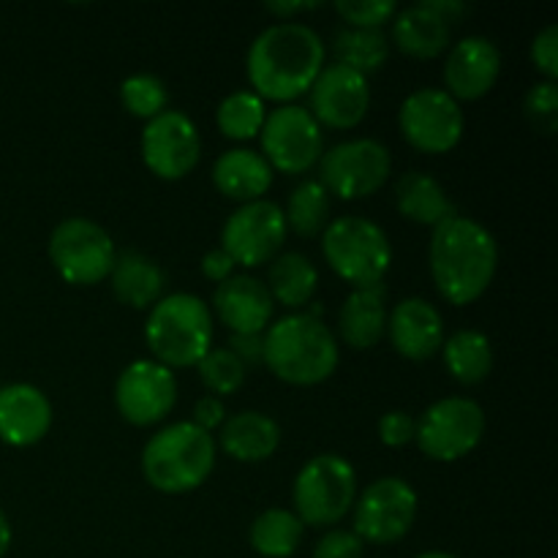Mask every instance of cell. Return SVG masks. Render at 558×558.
Wrapping results in <instances>:
<instances>
[{
  "label": "cell",
  "instance_id": "1",
  "mask_svg": "<svg viewBox=\"0 0 558 558\" xmlns=\"http://www.w3.org/2000/svg\"><path fill=\"white\" fill-rule=\"evenodd\" d=\"M327 49L319 33L305 22H276L265 27L245 54L251 90L262 101L292 104L308 96L311 85L325 69Z\"/></svg>",
  "mask_w": 558,
  "mask_h": 558
},
{
  "label": "cell",
  "instance_id": "2",
  "mask_svg": "<svg viewBox=\"0 0 558 558\" xmlns=\"http://www.w3.org/2000/svg\"><path fill=\"white\" fill-rule=\"evenodd\" d=\"M428 265L434 287L447 303L472 305L494 283L499 243L488 227L458 213L430 234Z\"/></svg>",
  "mask_w": 558,
  "mask_h": 558
},
{
  "label": "cell",
  "instance_id": "3",
  "mask_svg": "<svg viewBox=\"0 0 558 558\" xmlns=\"http://www.w3.org/2000/svg\"><path fill=\"white\" fill-rule=\"evenodd\" d=\"M341 363L336 332L308 311L272 319L265 330V365L276 379L292 387H314L330 379Z\"/></svg>",
  "mask_w": 558,
  "mask_h": 558
},
{
  "label": "cell",
  "instance_id": "4",
  "mask_svg": "<svg viewBox=\"0 0 558 558\" xmlns=\"http://www.w3.org/2000/svg\"><path fill=\"white\" fill-rule=\"evenodd\" d=\"M216 456V436L196 428L191 420H180L147 439L142 450V474L158 494L183 496L210 480Z\"/></svg>",
  "mask_w": 558,
  "mask_h": 558
},
{
  "label": "cell",
  "instance_id": "5",
  "mask_svg": "<svg viewBox=\"0 0 558 558\" xmlns=\"http://www.w3.org/2000/svg\"><path fill=\"white\" fill-rule=\"evenodd\" d=\"M145 343L169 371L196 368L213 349L210 305L191 292L163 294L147 314Z\"/></svg>",
  "mask_w": 558,
  "mask_h": 558
},
{
  "label": "cell",
  "instance_id": "6",
  "mask_svg": "<svg viewBox=\"0 0 558 558\" xmlns=\"http://www.w3.org/2000/svg\"><path fill=\"white\" fill-rule=\"evenodd\" d=\"M327 267L352 289L376 287L392 267V245L385 229L363 216L332 218L322 232Z\"/></svg>",
  "mask_w": 558,
  "mask_h": 558
},
{
  "label": "cell",
  "instance_id": "7",
  "mask_svg": "<svg viewBox=\"0 0 558 558\" xmlns=\"http://www.w3.org/2000/svg\"><path fill=\"white\" fill-rule=\"evenodd\" d=\"M357 472L336 452L314 456L294 477V515L305 529H336L357 499Z\"/></svg>",
  "mask_w": 558,
  "mask_h": 558
},
{
  "label": "cell",
  "instance_id": "8",
  "mask_svg": "<svg viewBox=\"0 0 558 558\" xmlns=\"http://www.w3.org/2000/svg\"><path fill=\"white\" fill-rule=\"evenodd\" d=\"M47 254L58 276L74 287H96L112 272L118 248L101 223L71 216L52 229Z\"/></svg>",
  "mask_w": 558,
  "mask_h": 558
},
{
  "label": "cell",
  "instance_id": "9",
  "mask_svg": "<svg viewBox=\"0 0 558 558\" xmlns=\"http://www.w3.org/2000/svg\"><path fill=\"white\" fill-rule=\"evenodd\" d=\"M485 412L477 401L463 396L441 398L417 417L420 452L436 463H456L480 447L485 436Z\"/></svg>",
  "mask_w": 558,
  "mask_h": 558
},
{
  "label": "cell",
  "instance_id": "10",
  "mask_svg": "<svg viewBox=\"0 0 558 558\" xmlns=\"http://www.w3.org/2000/svg\"><path fill=\"white\" fill-rule=\"evenodd\" d=\"M392 174V156L379 140H347L332 145L319 158V183L343 202L368 199L385 189Z\"/></svg>",
  "mask_w": 558,
  "mask_h": 558
},
{
  "label": "cell",
  "instance_id": "11",
  "mask_svg": "<svg viewBox=\"0 0 558 558\" xmlns=\"http://www.w3.org/2000/svg\"><path fill=\"white\" fill-rule=\"evenodd\" d=\"M398 129L414 150L445 156L461 145L466 118L450 93L441 87H420L403 98L398 109Z\"/></svg>",
  "mask_w": 558,
  "mask_h": 558
},
{
  "label": "cell",
  "instance_id": "12",
  "mask_svg": "<svg viewBox=\"0 0 558 558\" xmlns=\"http://www.w3.org/2000/svg\"><path fill=\"white\" fill-rule=\"evenodd\" d=\"M262 156L272 172L305 174L319 163L325 153V134L314 114L298 104H281L267 112L259 131Z\"/></svg>",
  "mask_w": 558,
  "mask_h": 558
},
{
  "label": "cell",
  "instance_id": "13",
  "mask_svg": "<svg viewBox=\"0 0 558 558\" xmlns=\"http://www.w3.org/2000/svg\"><path fill=\"white\" fill-rule=\"evenodd\" d=\"M417 490L401 477H379L354 499V529L363 543L396 545L417 521Z\"/></svg>",
  "mask_w": 558,
  "mask_h": 558
},
{
  "label": "cell",
  "instance_id": "14",
  "mask_svg": "<svg viewBox=\"0 0 558 558\" xmlns=\"http://www.w3.org/2000/svg\"><path fill=\"white\" fill-rule=\"evenodd\" d=\"M287 234L283 207L270 199H256L240 205L223 221L221 248L232 256L234 265L262 267L281 254Z\"/></svg>",
  "mask_w": 558,
  "mask_h": 558
},
{
  "label": "cell",
  "instance_id": "15",
  "mask_svg": "<svg viewBox=\"0 0 558 558\" xmlns=\"http://www.w3.org/2000/svg\"><path fill=\"white\" fill-rule=\"evenodd\" d=\"M178 403L174 371L156 360H134L114 381V407L134 428L163 423Z\"/></svg>",
  "mask_w": 558,
  "mask_h": 558
},
{
  "label": "cell",
  "instance_id": "16",
  "mask_svg": "<svg viewBox=\"0 0 558 558\" xmlns=\"http://www.w3.org/2000/svg\"><path fill=\"white\" fill-rule=\"evenodd\" d=\"M202 158V136L194 120L178 109H167L142 131V161L158 180H183Z\"/></svg>",
  "mask_w": 558,
  "mask_h": 558
},
{
  "label": "cell",
  "instance_id": "17",
  "mask_svg": "<svg viewBox=\"0 0 558 558\" xmlns=\"http://www.w3.org/2000/svg\"><path fill=\"white\" fill-rule=\"evenodd\" d=\"M308 101V112L314 114L322 129H357L371 109L368 76L357 74L341 63L325 65L311 85Z\"/></svg>",
  "mask_w": 558,
  "mask_h": 558
},
{
  "label": "cell",
  "instance_id": "18",
  "mask_svg": "<svg viewBox=\"0 0 558 558\" xmlns=\"http://www.w3.org/2000/svg\"><path fill=\"white\" fill-rule=\"evenodd\" d=\"M501 74V52L490 38L485 36H466L447 49L445 69V87L458 104L461 101H480L496 87Z\"/></svg>",
  "mask_w": 558,
  "mask_h": 558
},
{
  "label": "cell",
  "instance_id": "19",
  "mask_svg": "<svg viewBox=\"0 0 558 558\" xmlns=\"http://www.w3.org/2000/svg\"><path fill=\"white\" fill-rule=\"evenodd\" d=\"M387 338L401 357L423 363L445 347V319L428 300L407 298L387 314Z\"/></svg>",
  "mask_w": 558,
  "mask_h": 558
},
{
  "label": "cell",
  "instance_id": "20",
  "mask_svg": "<svg viewBox=\"0 0 558 558\" xmlns=\"http://www.w3.org/2000/svg\"><path fill=\"white\" fill-rule=\"evenodd\" d=\"M52 401L27 381L0 387V441L16 450L38 445L52 428Z\"/></svg>",
  "mask_w": 558,
  "mask_h": 558
},
{
  "label": "cell",
  "instance_id": "21",
  "mask_svg": "<svg viewBox=\"0 0 558 558\" xmlns=\"http://www.w3.org/2000/svg\"><path fill=\"white\" fill-rule=\"evenodd\" d=\"M213 311L229 332H265L276 316V303L259 278L232 276L216 287Z\"/></svg>",
  "mask_w": 558,
  "mask_h": 558
},
{
  "label": "cell",
  "instance_id": "22",
  "mask_svg": "<svg viewBox=\"0 0 558 558\" xmlns=\"http://www.w3.org/2000/svg\"><path fill=\"white\" fill-rule=\"evenodd\" d=\"M387 287L352 289L338 311V336L349 349H374L387 336Z\"/></svg>",
  "mask_w": 558,
  "mask_h": 558
},
{
  "label": "cell",
  "instance_id": "23",
  "mask_svg": "<svg viewBox=\"0 0 558 558\" xmlns=\"http://www.w3.org/2000/svg\"><path fill=\"white\" fill-rule=\"evenodd\" d=\"M272 174L276 172L265 161V156L248 150V147H232L213 163V185L218 189V194L238 205L265 199L272 185Z\"/></svg>",
  "mask_w": 558,
  "mask_h": 558
},
{
  "label": "cell",
  "instance_id": "24",
  "mask_svg": "<svg viewBox=\"0 0 558 558\" xmlns=\"http://www.w3.org/2000/svg\"><path fill=\"white\" fill-rule=\"evenodd\" d=\"M452 25L436 14L428 0L398 9L392 20V44L414 60H434L450 49Z\"/></svg>",
  "mask_w": 558,
  "mask_h": 558
},
{
  "label": "cell",
  "instance_id": "25",
  "mask_svg": "<svg viewBox=\"0 0 558 558\" xmlns=\"http://www.w3.org/2000/svg\"><path fill=\"white\" fill-rule=\"evenodd\" d=\"M216 447L240 463H265L281 447V425L270 414L245 409L227 417L218 430Z\"/></svg>",
  "mask_w": 558,
  "mask_h": 558
},
{
  "label": "cell",
  "instance_id": "26",
  "mask_svg": "<svg viewBox=\"0 0 558 558\" xmlns=\"http://www.w3.org/2000/svg\"><path fill=\"white\" fill-rule=\"evenodd\" d=\"M112 294L134 311H150L167 289V272L153 256L142 251H118L112 272H109Z\"/></svg>",
  "mask_w": 558,
  "mask_h": 558
},
{
  "label": "cell",
  "instance_id": "27",
  "mask_svg": "<svg viewBox=\"0 0 558 558\" xmlns=\"http://www.w3.org/2000/svg\"><path fill=\"white\" fill-rule=\"evenodd\" d=\"M396 207L407 221L417 223V227L436 229L439 223L450 221L458 216L456 202L445 191V185L428 172H407L398 178L396 183Z\"/></svg>",
  "mask_w": 558,
  "mask_h": 558
},
{
  "label": "cell",
  "instance_id": "28",
  "mask_svg": "<svg viewBox=\"0 0 558 558\" xmlns=\"http://www.w3.org/2000/svg\"><path fill=\"white\" fill-rule=\"evenodd\" d=\"M265 287L272 303L298 314L305 305L314 303L316 289H319V270L305 254L287 251L270 262V276H267Z\"/></svg>",
  "mask_w": 558,
  "mask_h": 558
},
{
  "label": "cell",
  "instance_id": "29",
  "mask_svg": "<svg viewBox=\"0 0 558 558\" xmlns=\"http://www.w3.org/2000/svg\"><path fill=\"white\" fill-rule=\"evenodd\" d=\"M445 368L458 385L474 387L494 371V343L480 330H458L441 347Z\"/></svg>",
  "mask_w": 558,
  "mask_h": 558
},
{
  "label": "cell",
  "instance_id": "30",
  "mask_svg": "<svg viewBox=\"0 0 558 558\" xmlns=\"http://www.w3.org/2000/svg\"><path fill=\"white\" fill-rule=\"evenodd\" d=\"M332 202L330 194L325 191V185L319 180H303L298 183V189L289 194L287 207H283V218H287V229L292 234L303 240L322 238V232L327 229L330 218Z\"/></svg>",
  "mask_w": 558,
  "mask_h": 558
},
{
  "label": "cell",
  "instance_id": "31",
  "mask_svg": "<svg viewBox=\"0 0 558 558\" xmlns=\"http://www.w3.org/2000/svg\"><path fill=\"white\" fill-rule=\"evenodd\" d=\"M305 526L292 510L272 507L265 510L251 526V548L262 558H289L298 554Z\"/></svg>",
  "mask_w": 558,
  "mask_h": 558
},
{
  "label": "cell",
  "instance_id": "32",
  "mask_svg": "<svg viewBox=\"0 0 558 558\" xmlns=\"http://www.w3.org/2000/svg\"><path fill=\"white\" fill-rule=\"evenodd\" d=\"M332 58L336 63L368 76L379 71L390 58V38L385 31H357V27H343L332 38Z\"/></svg>",
  "mask_w": 558,
  "mask_h": 558
},
{
  "label": "cell",
  "instance_id": "33",
  "mask_svg": "<svg viewBox=\"0 0 558 558\" xmlns=\"http://www.w3.org/2000/svg\"><path fill=\"white\" fill-rule=\"evenodd\" d=\"M267 118V101H262L254 90H234L218 104L216 123L227 140L251 142L259 136Z\"/></svg>",
  "mask_w": 558,
  "mask_h": 558
},
{
  "label": "cell",
  "instance_id": "34",
  "mask_svg": "<svg viewBox=\"0 0 558 558\" xmlns=\"http://www.w3.org/2000/svg\"><path fill=\"white\" fill-rule=\"evenodd\" d=\"M120 101L125 112L150 123L161 112H167L169 90L167 82L156 74H131L120 82Z\"/></svg>",
  "mask_w": 558,
  "mask_h": 558
},
{
  "label": "cell",
  "instance_id": "35",
  "mask_svg": "<svg viewBox=\"0 0 558 558\" xmlns=\"http://www.w3.org/2000/svg\"><path fill=\"white\" fill-rule=\"evenodd\" d=\"M196 371H199L202 385H205L207 390H210V396H216V398L234 396V392L243 387L245 374H248V371H245V365L240 363V360L234 357L227 347L210 349V352L199 360Z\"/></svg>",
  "mask_w": 558,
  "mask_h": 558
},
{
  "label": "cell",
  "instance_id": "36",
  "mask_svg": "<svg viewBox=\"0 0 558 558\" xmlns=\"http://www.w3.org/2000/svg\"><path fill=\"white\" fill-rule=\"evenodd\" d=\"M332 9L347 22V27L357 31H381L398 14L396 0H338Z\"/></svg>",
  "mask_w": 558,
  "mask_h": 558
},
{
  "label": "cell",
  "instance_id": "37",
  "mask_svg": "<svg viewBox=\"0 0 558 558\" xmlns=\"http://www.w3.org/2000/svg\"><path fill=\"white\" fill-rule=\"evenodd\" d=\"M523 114L532 123L534 131L545 136H554L558 131V85L556 82H537L529 87L523 98Z\"/></svg>",
  "mask_w": 558,
  "mask_h": 558
},
{
  "label": "cell",
  "instance_id": "38",
  "mask_svg": "<svg viewBox=\"0 0 558 558\" xmlns=\"http://www.w3.org/2000/svg\"><path fill=\"white\" fill-rule=\"evenodd\" d=\"M365 543L352 529H327L316 543L314 558H363Z\"/></svg>",
  "mask_w": 558,
  "mask_h": 558
},
{
  "label": "cell",
  "instance_id": "39",
  "mask_svg": "<svg viewBox=\"0 0 558 558\" xmlns=\"http://www.w3.org/2000/svg\"><path fill=\"white\" fill-rule=\"evenodd\" d=\"M532 63L539 74L545 76L548 82L558 80V25H545L537 36L532 38Z\"/></svg>",
  "mask_w": 558,
  "mask_h": 558
},
{
  "label": "cell",
  "instance_id": "40",
  "mask_svg": "<svg viewBox=\"0 0 558 558\" xmlns=\"http://www.w3.org/2000/svg\"><path fill=\"white\" fill-rule=\"evenodd\" d=\"M376 430H379L381 445L398 450V447H407V445H412V441H414L417 420H414L409 412H403V409H392V412L381 414Z\"/></svg>",
  "mask_w": 558,
  "mask_h": 558
},
{
  "label": "cell",
  "instance_id": "41",
  "mask_svg": "<svg viewBox=\"0 0 558 558\" xmlns=\"http://www.w3.org/2000/svg\"><path fill=\"white\" fill-rule=\"evenodd\" d=\"M229 352L245 365H262L265 360V332H229Z\"/></svg>",
  "mask_w": 558,
  "mask_h": 558
},
{
  "label": "cell",
  "instance_id": "42",
  "mask_svg": "<svg viewBox=\"0 0 558 558\" xmlns=\"http://www.w3.org/2000/svg\"><path fill=\"white\" fill-rule=\"evenodd\" d=\"M191 423L196 425V428L207 430V434H213V430H221V425L227 423V407H223L221 398L216 396H202L199 401L194 403V420Z\"/></svg>",
  "mask_w": 558,
  "mask_h": 558
},
{
  "label": "cell",
  "instance_id": "43",
  "mask_svg": "<svg viewBox=\"0 0 558 558\" xmlns=\"http://www.w3.org/2000/svg\"><path fill=\"white\" fill-rule=\"evenodd\" d=\"M202 276L207 278V281H213V283H223L227 281V278H232L234 276V259L232 256L227 254V251L221 248V245H218V248H213V251H207L205 256H202Z\"/></svg>",
  "mask_w": 558,
  "mask_h": 558
},
{
  "label": "cell",
  "instance_id": "44",
  "mask_svg": "<svg viewBox=\"0 0 558 558\" xmlns=\"http://www.w3.org/2000/svg\"><path fill=\"white\" fill-rule=\"evenodd\" d=\"M322 3H267L265 9L270 11V14H276L278 22H292L294 14H303V11H314L319 9Z\"/></svg>",
  "mask_w": 558,
  "mask_h": 558
},
{
  "label": "cell",
  "instance_id": "45",
  "mask_svg": "<svg viewBox=\"0 0 558 558\" xmlns=\"http://www.w3.org/2000/svg\"><path fill=\"white\" fill-rule=\"evenodd\" d=\"M11 539H14V532H11V523L9 518H5V512L0 510V558L9 554Z\"/></svg>",
  "mask_w": 558,
  "mask_h": 558
},
{
  "label": "cell",
  "instance_id": "46",
  "mask_svg": "<svg viewBox=\"0 0 558 558\" xmlns=\"http://www.w3.org/2000/svg\"><path fill=\"white\" fill-rule=\"evenodd\" d=\"M414 558H458V556L447 554V550H428V554H420V556H414Z\"/></svg>",
  "mask_w": 558,
  "mask_h": 558
}]
</instances>
